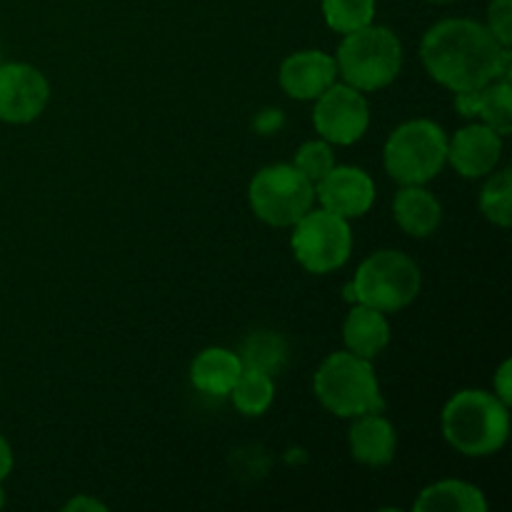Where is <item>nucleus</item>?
Instances as JSON below:
<instances>
[{
    "mask_svg": "<svg viewBox=\"0 0 512 512\" xmlns=\"http://www.w3.org/2000/svg\"><path fill=\"white\" fill-rule=\"evenodd\" d=\"M493 395L495 398L503 400V403L510 408V403H512V363L510 360H503V365H500L498 373H495Z\"/></svg>",
    "mask_w": 512,
    "mask_h": 512,
    "instance_id": "nucleus-26",
    "label": "nucleus"
},
{
    "mask_svg": "<svg viewBox=\"0 0 512 512\" xmlns=\"http://www.w3.org/2000/svg\"><path fill=\"white\" fill-rule=\"evenodd\" d=\"M420 60L435 83L460 93L478 90L498 78L510 80L512 55L488 25L470 18H448L435 23L420 43Z\"/></svg>",
    "mask_w": 512,
    "mask_h": 512,
    "instance_id": "nucleus-1",
    "label": "nucleus"
},
{
    "mask_svg": "<svg viewBox=\"0 0 512 512\" xmlns=\"http://www.w3.org/2000/svg\"><path fill=\"white\" fill-rule=\"evenodd\" d=\"M3 503H5V495H3V488H0V508H3Z\"/></svg>",
    "mask_w": 512,
    "mask_h": 512,
    "instance_id": "nucleus-30",
    "label": "nucleus"
},
{
    "mask_svg": "<svg viewBox=\"0 0 512 512\" xmlns=\"http://www.w3.org/2000/svg\"><path fill=\"white\" fill-rule=\"evenodd\" d=\"M10 470H13V448H10L8 440L0 435V483L8 478Z\"/></svg>",
    "mask_w": 512,
    "mask_h": 512,
    "instance_id": "nucleus-29",
    "label": "nucleus"
},
{
    "mask_svg": "<svg viewBox=\"0 0 512 512\" xmlns=\"http://www.w3.org/2000/svg\"><path fill=\"white\" fill-rule=\"evenodd\" d=\"M323 18L330 30L348 35L375 18V0H323Z\"/></svg>",
    "mask_w": 512,
    "mask_h": 512,
    "instance_id": "nucleus-22",
    "label": "nucleus"
},
{
    "mask_svg": "<svg viewBox=\"0 0 512 512\" xmlns=\"http://www.w3.org/2000/svg\"><path fill=\"white\" fill-rule=\"evenodd\" d=\"M253 213L273 228H293L315 205V185L293 163L268 165L250 180Z\"/></svg>",
    "mask_w": 512,
    "mask_h": 512,
    "instance_id": "nucleus-7",
    "label": "nucleus"
},
{
    "mask_svg": "<svg viewBox=\"0 0 512 512\" xmlns=\"http://www.w3.org/2000/svg\"><path fill=\"white\" fill-rule=\"evenodd\" d=\"M478 120L503 138L512 133V88L508 78H498L480 88Z\"/></svg>",
    "mask_w": 512,
    "mask_h": 512,
    "instance_id": "nucleus-21",
    "label": "nucleus"
},
{
    "mask_svg": "<svg viewBox=\"0 0 512 512\" xmlns=\"http://www.w3.org/2000/svg\"><path fill=\"white\" fill-rule=\"evenodd\" d=\"M313 390L320 405L338 418H358L385 408L373 363L350 350L328 355L320 363L313 378Z\"/></svg>",
    "mask_w": 512,
    "mask_h": 512,
    "instance_id": "nucleus-4",
    "label": "nucleus"
},
{
    "mask_svg": "<svg viewBox=\"0 0 512 512\" xmlns=\"http://www.w3.org/2000/svg\"><path fill=\"white\" fill-rule=\"evenodd\" d=\"M353 420L355 423L348 435L353 458L358 463L370 465V468L388 465L395 458V450H398V433H395L393 423L380 413H365Z\"/></svg>",
    "mask_w": 512,
    "mask_h": 512,
    "instance_id": "nucleus-14",
    "label": "nucleus"
},
{
    "mask_svg": "<svg viewBox=\"0 0 512 512\" xmlns=\"http://www.w3.org/2000/svg\"><path fill=\"white\" fill-rule=\"evenodd\" d=\"M478 105H480V88L478 90H460L455 93V108L465 118H478Z\"/></svg>",
    "mask_w": 512,
    "mask_h": 512,
    "instance_id": "nucleus-27",
    "label": "nucleus"
},
{
    "mask_svg": "<svg viewBox=\"0 0 512 512\" xmlns=\"http://www.w3.org/2000/svg\"><path fill=\"white\" fill-rule=\"evenodd\" d=\"M435 3H450V0H435Z\"/></svg>",
    "mask_w": 512,
    "mask_h": 512,
    "instance_id": "nucleus-31",
    "label": "nucleus"
},
{
    "mask_svg": "<svg viewBox=\"0 0 512 512\" xmlns=\"http://www.w3.org/2000/svg\"><path fill=\"white\" fill-rule=\"evenodd\" d=\"M293 165L300 170V173L305 175V178L310 180V183H313V185L320 183V180H323L335 165L333 145H330L328 140H323V138L308 140V143H303L298 148Z\"/></svg>",
    "mask_w": 512,
    "mask_h": 512,
    "instance_id": "nucleus-24",
    "label": "nucleus"
},
{
    "mask_svg": "<svg viewBox=\"0 0 512 512\" xmlns=\"http://www.w3.org/2000/svg\"><path fill=\"white\" fill-rule=\"evenodd\" d=\"M278 80L293 100H315L338 80V65L323 50H300L280 63Z\"/></svg>",
    "mask_w": 512,
    "mask_h": 512,
    "instance_id": "nucleus-13",
    "label": "nucleus"
},
{
    "mask_svg": "<svg viewBox=\"0 0 512 512\" xmlns=\"http://www.w3.org/2000/svg\"><path fill=\"white\" fill-rule=\"evenodd\" d=\"M240 373H243V363H240L238 353L228 348H205L203 353L195 355L193 365H190V380L195 388L213 398L230 395Z\"/></svg>",
    "mask_w": 512,
    "mask_h": 512,
    "instance_id": "nucleus-17",
    "label": "nucleus"
},
{
    "mask_svg": "<svg viewBox=\"0 0 512 512\" xmlns=\"http://www.w3.org/2000/svg\"><path fill=\"white\" fill-rule=\"evenodd\" d=\"M503 153V135L485 123H470L448 138V163L460 178H485L498 165Z\"/></svg>",
    "mask_w": 512,
    "mask_h": 512,
    "instance_id": "nucleus-12",
    "label": "nucleus"
},
{
    "mask_svg": "<svg viewBox=\"0 0 512 512\" xmlns=\"http://www.w3.org/2000/svg\"><path fill=\"white\" fill-rule=\"evenodd\" d=\"M230 395H233V403L240 413L248 415V418H258V415L268 413V408L275 400L273 375L260 373V370L253 368H243Z\"/></svg>",
    "mask_w": 512,
    "mask_h": 512,
    "instance_id": "nucleus-19",
    "label": "nucleus"
},
{
    "mask_svg": "<svg viewBox=\"0 0 512 512\" xmlns=\"http://www.w3.org/2000/svg\"><path fill=\"white\" fill-rule=\"evenodd\" d=\"M315 200L320 208L345 220L363 218L375 203V183L363 168L333 165V170L315 183Z\"/></svg>",
    "mask_w": 512,
    "mask_h": 512,
    "instance_id": "nucleus-11",
    "label": "nucleus"
},
{
    "mask_svg": "<svg viewBox=\"0 0 512 512\" xmlns=\"http://www.w3.org/2000/svg\"><path fill=\"white\" fill-rule=\"evenodd\" d=\"M313 125L330 145L358 143L370 128L368 98L353 85L333 83L315 98Z\"/></svg>",
    "mask_w": 512,
    "mask_h": 512,
    "instance_id": "nucleus-9",
    "label": "nucleus"
},
{
    "mask_svg": "<svg viewBox=\"0 0 512 512\" xmlns=\"http://www.w3.org/2000/svg\"><path fill=\"white\" fill-rule=\"evenodd\" d=\"M285 340L278 333H270V330H260L245 338L243 348H240L238 358L243 363V368L260 370V373L275 375L285 363Z\"/></svg>",
    "mask_w": 512,
    "mask_h": 512,
    "instance_id": "nucleus-20",
    "label": "nucleus"
},
{
    "mask_svg": "<svg viewBox=\"0 0 512 512\" xmlns=\"http://www.w3.org/2000/svg\"><path fill=\"white\" fill-rule=\"evenodd\" d=\"M508 410V405L488 390H460L443 408V438L465 458L495 455L508 443Z\"/></svg>",
    "mask_w": 512,
    "mask_h": 512,
    "instance_id": "nucleus-2",
    "label": "nucleus"
},
{
    "mask_svg": "<svg viewBox=\"0 0 512 512\" xmlns=\"http://www.w3.org/2000/svg\"><path fill=\"white\" fill-rule=\"evenodd\" d=\"M420 283V268L410 255L400 250H378L358 265L353 283L345 288V298L390 315L418 298Z\"/></svg>",
    "mask_w": 512,
    "mask_h": 512,
    "instance_id": "nucleus-5",
    "label": "nucleus"
},
{
    "mask_svg": "<svg viewBox=\"0 0 512 512\" xmlns=\"http://www.w3.org/2000/svg\"><path fill=\"white\" fill-rule=\"evenodd\" d=\"M343 340L350 353L373 360L390 343L388 315L370 308V305L355 303V308H350L343 323Z\"/></svg>",
    "mask_w": 512,
    "mask_h": 512,
    "instance_id": "nucleus-16",
    "label": "nucleus"
},
{
    "mask_svg": "<svg viewBox=\"0 0 512 512\" xmlns=\"http://www.w3.org/2000/svg\"><path fill=\"white\" fill-rule=\"evenodd\" d=\"M480 210L493 225L508 228L512 220V170L490 173L483 193H480Z\"/></svg>",
    "mask_w": 512,
    "mask_h": 512,
    "instance_id": "nucleus-23",
    "label": "nucleus"
},
{
    "mask_svg": "<svg viewBox=\"0 0 512 512\" xmlns=\"http://www.w3.org/2000/svg\"><path fill=\"white\" fill-rule=\"evenodd\" d=\"M393 218L410 238H430L443 220V205L425 185H400L393 200Z\"/></svg>",
    "mask_w": 512,
    "mask_h": 512,
    "instance_id": "nucleus-15",
    "label": "nucleus"
},
{
    "mask_svg": "<svg viewBox=\"0 0 512 512\" xmlns=\"http://www.w3.org/2000/svg\"><path fill=\"white\" fill-rule=\"evenodd\" d=\"M488 30L503 48L512 45V0H490Z\"/></svg>",
    "mask_w": 512,
    "mask_h": 512,
    "instance_id": "nucleus-25",
    "label": "nucleus"
},
{
    "mask_svg": "<svg viewBox=\"0 0 512 512\" xmlns=\"http://www.w3.org/2000/svg\"><path fill=\"white\" fill-rule=\"evenodd\" d=\"M383 163L398 185H425L448 163V135L428 118L408 120L390 133Z\"/></svg>",
    "mask_w": 512,
    "mask_h": 512,
    "instance_id": "nucleus-6",
    "label": "nucleus"
},
{
    "mask_svg": "<svg viewBox=\"0 0 512 512\" xmlns=\"http://www.w3.org/2000/svg\"><path fill=\"white\" fill-rule=\"evenodd\" d=\"M415 512H485L488 503L478 485L465 480H438L418 495Z\"/></svg>",
    "mask_w": 512,
    "mask_h": 512,
    "instance_id": "nucleus-18",
    "label": "nucleus"
},
{
    "mask_svg": "<svg viewBox=\"0 0 512 512\" xmlns=\"http://www.w3.org/2000/svg\"><path fill=\"white\" fill-rule=\"evenodd\" d=\"M50 100V83L35 65H0V120L25 125L40 118Z\"/></svg>",
    "mask_w": 512,
    "mask_h": 512,
    "instance_id": "nucleus-10",
    "label": "nucleus"
},
{
    "mask_svg": "<svg viewBox=\"0 0 512 512\" xmlns=\"http://www.w3.org/2000/svg\"><path fill=\"white\" fill-rule=\"evenodd\" d=\"M293 255L300 268L313 275L333 273L348 263L353 253V230L350 220L325 208H310L293 225Z\"/></svg>",
    "mask_w": 512,
    "mask_h": 512,
    "instance_id": "nucleus-8",
    "label": "nucleus"
},
{
    "mask_svg": "<svg viewBox=\"0 0 512 512\" xmlns=\"http://www.w3.org/2000/svg\"><path fill=\"white\" fill-rule=\"evenodd\" d=\"M338 78L353 85L360 93H375L393 83L403 68V43L385 25H365L343 35L338 53Z\"/></svg>",
    "mask_w": 512,
    "mask_h": 512,
    "instance_id": "nucleus-3",
    "label": "nucleus"
},
{
    "mask_svg": "<svg viewBox=\"0 0 512 512\" xmlns=\"http://www.w3.org/2000/svg\"><path fill=\"white\" fill-rule=\"evenodd\" d=\"M65 512H105V508L100 500L90 498V495H75L73 500H68V503L63 505Z\"/></svg>",
    "mask_w": 512,
    "mask_h": 512,
    "instance_id": "nucleus-28",
    "label": "nucleus"
}]
</instances>
